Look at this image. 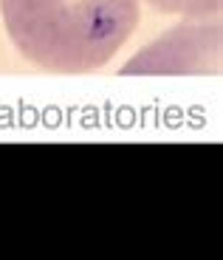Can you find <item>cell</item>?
Instances as JSON below:
<instances>
[{
    "label": "cell",
    "instance_id": "1",
    "mask_svg": "<svg viewBox=\"0 0 223 260\" xmlns=\"http://www.w3.org/2000/svg\"><path fill=\"white\" fill-rule=\"evenodd\" d=\"M0 12L28 62L51 74H88L130 40L138 0H0Z\"/></svg>",
    "mask_w": 223,
    "mask_h": 260
},
{
    "label": "cell",
    "instance_id": "2",
    "mask_svg": "<svg viewBox=\"0 0 223 260\" xmlns=\"http://www.w3.org/2000/svg\"><path fill=\"white\" fill-rule=\"evenodd\" d=\"M158 12L170 14H187V17H215L220 12V0H141Z\"/></svg>",
    "mask_w": 223,
    "mask_h": 260
}]
</instances>
